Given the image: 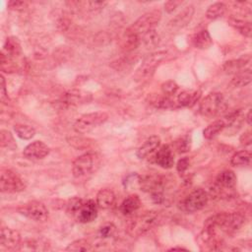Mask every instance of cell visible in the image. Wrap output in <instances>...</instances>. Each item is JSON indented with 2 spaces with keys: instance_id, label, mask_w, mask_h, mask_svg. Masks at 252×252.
<instances>
[{
  "instance_id": "1",
  "label": "cell",
  "mask_w": 252,
  "mask_h": 252,
  "mask_svg": "<svg viewBox=\"0 0 252 252\" xmlns=\"http://www.w3.org/2000/svg\"><path fill=\"white\" fill-rule=\"evenodd\" d=\"M66 213L76 222L81 224L92 223L98 217V205L94 200H84L73 197L66 204Z\"/></svg>"
},
{
  "instance_id": "2",
  "label": "cell",
  "mask_w": 252,
  "mask_h": 252,
  "mask_svg": "<svg viewBox=\"0 0 252 252\" xmlns=\"http://www.w3.org/2000/svg\"><path fill=\"white\" fill-rule=\"evenodd\" d=\"M101 165V158L96 153H86L73 162L72 173L76 178L85 177L96 172Z\"/></svg>"
},
{
  "instance_id": "3",
  "label": "cell",
  "mask_w": 252,
  "mask_h": 252,
  "mask_svg": "<svg viewBox=\"0 0 252 252\" xmlns=\"http://www.w3.org/2000/svg\"><path fill=\"white\" fill-rule=\"evenodd\" d=\"M159 212L151 211L132 219L127 225L128 234L133 237L146 234L159 222Z\"/></svg>"
},
{
  "instance_id": "4",
  "label": "cell",
  "mask_w": 252,
  "mask_h": 252,
  "mask_svg": "<svg viewBox=\"0 0 252 252\" xmlns=\"http://www.w3.org/2000/svg\"><path fill=\"white\" fill-rule=\"evenodd\" d=\"M227 102L223 94L210 93L200 104L199 111L203 116L215 117L227 110Z\"/></svg>"
},
{
  "instance_id": "5",
  "label": "cell",
  "mask_w": 252,
  "mask_h": 252,
  "mask_svg": "<svg viewBox=\"0 0 252 252\" xmlns=\"http://www.w3.org/2000/svg\"><path fill=\"white\" fill-rule=\"evenodd\" d=\"M161 18H162V13L160 10L158 9L151 10L145 13L144 15H142L131 27H129L126 31L141 38L142 36L147 34L148 32L155 30V27L159 24Z\"/></svg>"
},
{
  "instance_id": "6",
  "label": "cell",
  "mask_w": 252,
  "mask_h": 252,
  "mask_svg": "<svg viewBox=\"0 0 252 252\" xmlns=\"http://www.w3.org/2000/svg\"><path fill=\"white\" fill-rule=\"evenodd\" d=\"M109 119V114L106 112H92L87 113L79 117L74 125L73 128L77 133L85 134L99 127Z\"/></svg>"
},
{
  "instance_id": "7",
  "label": "cell",
  "mask_w": 252,
  "mask_h": 252,
  "mask_svg": "<svg viewBox=\"0 0 252 252\" xmlns=\"http://www.w3.org/2000/svg\"><path fill=\"white\" fill-rule=\"evenodd\" d=\"M167 51H158L149 54L143 61L141 67L135 74V78L137 81H143L151 78L155 73L157 67L159 66L163 61H165L168 57Z\"/></svg>"
},
{
  "instance_id": "8",
  "label": "cell",
  "mask_w": 252,
  "mask_h": 252,
  "mask_svg": "<svg viewBox=\"0 0 252 252\" xmlns=\"http://www.w3.org/2000/svg\"><path fill=\"white\" fill-rule=\"evenodd\" d=\"M26 184L13 171L2 168L0 171V189L3 193H17L25 190Z\"/></svg>"
},
{
  "instance_id": "9",
  "label": "cell",
  "mask_w": 252,
  "mask_h": 252,
  "mask_svg": "<svg viewBox=\"0 0 252 252\" xmlns=\"http://www.w3.org/2000/svg\"><path fill=\"white\" fill-rule=\"evenodd\" d=\"M19 213L35 222H46L48 219L49 212L46 205L40 201H30L23 204L18 209Z\"/></svg>"
},
{
  "instance_id": "10",
  "label": "cell",
  "mask_w": 252,
  "mask_h": 252,
  "mask_svg": "<svg viewBox=\"0 0 252 252\" xmlns=\"http://www.w3.org/2000/svg\"><path fill=\"white\" fill-rule=\"evenodd\" d=\"M209 194L202 188H197L184 199L182 208L187 213H194L202 210L208 203Z\"/></svg>"
},
{
  "instance_id": "11",
  "label": "cell",
  "mask_w": 252,
  "mask_h": 252,
  "mask_svg": "<svg viewBox=\"0 0 252 252\" xmlns=\"http://www.w3.org/2000/svg\"><path fill=\"white\" fill-rule=\"evenodd\" d=\"M138 183L143 191L150 194L164 193V179L159 175L144 174L138 176Z\"/></svg>"
},
{
  "instance_id": "12",
  "label": "cell",
  "mask_w": 252,
  "mask_h": 252,
  "mask_svg": "<svg viewBox=\"0 0 252 252\" xmlns=\"http://www.w3.org/2000/svg\"><path fill=\"white\" fill-rule=\"evenodd\" d=\"M0 244H1L2 248L7 250H20L22 245L21 235L13 229L2 228Z\"/></svg>"
},
{
  "instance_id": "13",
  "label": "cell",
  "mask_w": 252,
  "mask_h": 252,
  "mask_svg": "<svg viewBox=\"0 0 252 252\" xmlns=\"http://www.w3.org/2000/svg\"><path fill=\"white\" fill-rule=\"evenodd\" d=\"M49 147L43 141H35L29 144L23 151V155L28 160H43L49 154Z\"/></svg>"
},
{
  "instance_id": "14",
  "label": "cell",
  "mask_w": 252,
  "mask_h": 252,
  "mask_svg": "<svg viewBox=\"0 0 252 252\" xmlns=\"http://www.w3.org/2000/svg\"><path fill=\"white\" fill-rule=\"evenodd\" d=\"M155 162L163 169H172L174 165V156L169 145H164L157 150Z\"/></svg>"
},
{
  "instance_id": "15",
  "label": "cell",
  "mask_w": 252,
  "mask_h": 252,
  "mask_svg": "<svg viewBox=\"0 0 252 252\" xmlns=\"http://www.w3.org/2000/svg\"><path fill=\"white\" fill-rule=\"evenodd\" d=\"M194 6L189 5L186 6L183 10H181L174 18L171 20L169 23V27L173 30H179L183 27H185L189 22L191 21L193 15H194Z\"/></svg>"
},
{
  "instance_id": "16",
  "label": "cell",
  "mask_w": 252,
  "mask_h": 252,
  "mask_svg": "<svg viewBox=\"0 0 252 252\" xmlns=\"http://www.w3.org/2000/svg\"><path fill=\"white\" fill-rule=\"evenodd\" d=\"M161 146V139L159 136L153 135L149 137L137 150L136 156L140 160L146 159L147 157L152 155L154 152H156Z\"/></svg>"
},
{
  "instance_id": "17",
  "label": "cell",
  "mask_w": 252,
  "mask_h": 252,
  "mask_svg": "<svg viewBox=\"0 0 252 252\" xmlns=\"http://www.w3.org/2000/svg\"><path fill=\"white\" fill-rule=\"evenodd\" d=\"M115 202V194L110 188H104L97 194V205L101 209L107 210L113 206Z\"/></svg>"
},
{
  "instance_id": "18",
  "label": "cell",
  "mask_w": 252,
  "mask_h": 252,
  "mask_svg": "<svg viewBox=\"0 0 252 252\" xmlns=\"http://www.w3.org/2000/svg\"><path fill=\"white\" fill-rule=\"evenodd\" d=\"M141 207L140 198L137 195H129L120 205V212L124 216H131Z\"/></svg>"
},
{
  "instance_id": "19",
  "label": "cell",
  "mask_w": 252,
  "mask_h": 252,
  "mask_svg": "<svg viewBox=\"0 0 252 252\" xmlns=\"http://www.w3.org/2000/svg\"><path fill=\"white\" fill-rule=\"evenodd\" d=\"M87 97V94H84L80 91H69L62 97V104L67 107L78 106L88 101Z\"/></svg>"
},
{
  "instance_id": "20",
  "label": "cell",
  "mask_w": 252,
  "mask_h": 252,
  "mask_svg": "<svg viewBox=\"0 0 252 252\" xmlns=\"http://www.w3.org/2000/svg\"><path fill=\"white\" fill-rule=\"evenodd\" d=\"M216 184L220 188L230 190V189L234 188L235 185L236 184V175L232 171L229 170L224 171L218 175L216 179Z\"/></svg>"
},
{
  "instance_id": "21",
  "label": "cell",
  "mask_w": 252,
  "mask_h": 252,
  "mask_svg": "<svg viewBox=\"0 0 252 252\" xmlns=\"http://www.w3.org/2000/svg\"><path fill=\"white\" fill-rule=\"evenodd\" d=\"M250 59H251L250 55H245L238 59L227 61L223 66V69L228 74H236L240 70H242V68L247 64V63L250 62Z\"/></svg>"
},
{
  "instance_id": "22",
  "label": "cell",
  "mask_w": 252,
  "mask_h": 252,
  "mask_svg": "<svg viewBox=\"0 0 252 252\" xmlns=\"http://www.w3.org/2000/svg\"><path fill=\"white\" fill-rule=\"evenodd\" d=\"M252 81V73H251V69H242L239 72L236 73L234 78L232 79L230 85L233 88H241V87H245L248 84H250Z\"/></svg>"
},
{
  "instance_id": "23",
  "label": "cell",
  "mask_w": 252,
  "mask_h": 252,
  "mask_svg": "<svg viewBox=\"0 0 252 252\" xmlns=\"http://www.w3.org/2000/svg\"><path fill=\"white\" fill-rule=\"evenodd\" d=\"M201 97V92L199 91H183L178 94L177 101L182 107L193 106Z\"/></svg>"
},
{
  "instance_id": "24",
  "label": "cell",
  "mask_w": 252,
  "mask_h": 252,
  "mask_svg": "<svg viewBox=\"0 0 252 252\" xmlns=\"http://www.w3.org/2000/svg\"><path fill=\"white\" fill-rule=\"evenodd\" d=\"M225 128H226V122L224 121V119H219L207 126L203 131V135L206 139L210 140L215 138L222 131H224Z\"/></svg>"
},
{
  "instance_id": "25",
  "label": "cell",
  "mask_w": 252,
  "mask_h": 252,
  "mask_svg": "<svg viewBox=\"0 0 252 252\" xmlns=\"http://www.w3.org/2000/svg\"><path fill=\"white\" fill-rule=\"evenodd\" d=\"M229 23L231 26H233L235 29H236L241 35H243L246 38H250L252 34V27L251 23L249 21H244L239 18L231 17L229 19Z\"/></svg>"
},
{
  "instance_id": "26",
  "label": "cell",
  "mask_w": 252,
  "mask_h": 252,
  "mask_svg": "<svg viewBox=\"0 0 252 252\" xmlns=\"http://www.w3.org/2000/svg\"><path fill=\"white\" fill-rule=\"evenodd\" d=\"M193 44H194L195 47H197L199 49L209 48L213 44V41L211 39L209 32L207 30H202V31L198 32V33L193 38Z\"/></svg>"
},
{
  "instance_id": "27",
  "label": "cell",
  "mask_w": 252,
  "mask_h": 252,
  "mask_svg": "<svg viewBox=\"0 0 252 252\" xmlns=\"http://www.w3.org/2000/svg\"><path fill=\"white\" fill-rule=\"evenodd\" d=\"M21 50H22L21 45L17 38L15 37L7 38L3 47V50H2L3 53L8 55L9 57H13V56H18L21 53Z\"/></svg>"
},
{
  "instance_id": "28",
  "label": "cell",
  "mask_w": 252,
  "mask_h": 252,
  "mask_svg": "<svg viewBox=\"0 0 252 252\" xmlns=\"http://www.w3.org/2000/svg\"><path fill=\"white\" fill-rule=\"evenodd\" d=\"M251 153L249 151L246 150H242L239 151L237 153H236L233 157L231 163L234 167H244V166H248L251 163Z\"/></svg>"
},
{
  "instance_id": "29",
  "label": "cell",
  "mask_w": 252,
  "mask_h": 252,
  "mask_svg": "<svg viewBox=\"0 0 252 252\" xmlns=\"http://www.w3.org/2000/svg\"><path fill=\"white\" fill-rule=\"evenodd\" d=\"M141 44V38L129 33V32L126 31L124 34V38H123V48L126 51H132L134 49H136L139 45Z\"/></svg>"
},
{
  "instance_id": "30",
  "label": "cell",
  "mask_w": 252,
  "mask_h": 252,
  "mask_svg": "<svg viewBox=\"0 0 252 252\" xmlns=\"http://www.w3.org/2000/svg\"><path fill=\"white\" fill-rule=\"evenodd\" d=\"M14 130L17 136L23 140H30L36 134V129L33 126L27 124H16L14 126Z\"/></svg>"
},
{
  "instance_id": "31",
  "label": "cell",
  "mask_w": 252,
  "mask_h": 252,
  "mask_svg": "<svg viewBox=\"0 0 252 252\" xmlns=\"http://www.w3.org/2000/svg\"><path fill=\"white\" fill-rule=\"evenodd\" d=\"M226 11H227V6L225 3L217 2V3H214L211 6H209V8L207 9V12H206V16L208 19L215 20V19H218L220 17L224 16Z\"/></svg>"
},
{
  "instance_id": "32",
  "label": "cell",
  "mask_w": 252,
  "mask_h": 252,
  "mask_svg": "<svg viewBox=\"0 0 252 252\" xmlns=\"http://www.w3.org/2000/svg\"><path fill=\"white\" fill-rule=\"evenodd\" d=\"M142 42L147 48H154L159 45L160 36L157 33L156 30H152L141 37V43Z\"/></svg>"
},
{
  "instance_id": "33",
  "label": "cell",
  "mask_w": 252,
  "mask_h": 252,
  "mask_svg": "<svg viewBox=\"0 0 252 252\" xmlns=\"http://www.w3.org/2000/svg\"><path fill=\"white\" fill-rule=\"evenodd\" d=\"M92 250H93L92 244L86 239L74 240L66 247V251H71V252H81V251L87 252Z\"/></svg>"
},
{
  "instance_id": "34",
  "label": "cell",
  "mask_w": 252,
  "mask_h": 252,
  "mask_svg": "<svg viewBox=\"0 0 252 252\" xmlns=\"http://www.w3.org/2000/svg\"><path fill=\"white\" fill-rule=\"evenodd\" d=\"M0 144H1L2 148H8L11 150L17 148L13 135L7 130H1L0 132Z\"/></svg>"
},
{
  "instance_id": "35",
  "label": "cell",
  "mask_w": 252,
  "mask_h": 252,
  "mask_svg": "<svg viewBox=\"0 0 252 252\" xmlns=\"http://www.w3.org/2000/svg\"><path fill=\"white\" fill-rule=\"evenodd\" d=\"M116 227L111 223H107L103 225L99 230V237L102 239L112 238L116 235Z\"/></svg>"
},
{
  "instance_id": "36",
  "label": "cell",
  "mask_w": 252,
  "mask_h": 252,
  "mask_svg": "<svg viewBox=\"0 0 252 252\" xmlns=\"http://www.w3.org/2000/svg\"><path fill=\"white\" fill-rule=\"evenodd\" d=\"M178 85L174 81H167L162 85V92L167 97L173 96L177 92Z\"/></svg>"
},
{
  "instance_id": "37",
  "label": "cell",
  "mask_w": 252,
  "mask_h": 252,
  "mask_svg": "<svg viewBox=\"0 0 252 252\" xmlns=\"http://www.w3.org/2000/svg\"><path fill=\"white\" fill-rule=\"evenodd\" d=\"M154 103H155V106L159 109H171V108L174 107V102H173L170 99V97H167V96L158 98Z\"/></svg>"
},
{
  "instance_id": "38",
  "label": "cell",
  "mask_w": 252,
  "mask_h": 252,
  "mask_svg": "<svg viewBox=\"0 0 252 252\" xmlns=\"http://www.w3.org/2000/svg\"><path fill=\"white\" fill-rule=\"evenodd\" d=\"M190 144L191 142L188 139V137L181 138L179 141L176 142V148L179 153H185L190 151Z\"/></svg>"
},
{
  "instance_id": "39",
  "label": "cell",
  "mask_w": 252,
  "mask_h": 252,
  "mask_svg": "<svg viewBox=\"0 0 252 252\" xmlns=\"http://www.w3.org/2000/svg\"><path fill=\"white\" fill-rule=\"evenodd\" d=\"M86 5H88V8L92 11H96V10H101L103 8H105V6L108 5L107 1H89L86 2Z\"/></svg>"
},
{
  "instance_id": "40",
  "label": "cell",
  "mask_w": 252,
  "mask_h": 252,
  "mask_svg": "<svg viewBox=\"0 0 252 252\" xmlns=\"http://www.w3.org/2000/svg\"><path fill=\"white\" fill-rule=\"evenodd\" d=\"M27 5L26 1H21V0H13L8 2V7L13 10H24L27 8Z\"/></svg>"
},
{
  "instance_id": "41",
  "label": "cell",
  "mask_w": 252,
  "mask_h": 252,
  "mask_svg": "<svg viewBox=\"0 0 252 252\" xmlns=\"http://www.w3.org/2000/svg\"><path fill=\"white\" fill-rule=\"evenodd\" d=\"M183 3V1H180V0H171V1L166 2L165 4V10L168 13H172L173 12L179 5H181Z\"/></svg>"
},
{
  "instance_id": "42",
  "label": "cell",
  "mask_w": 252,
  "mask_h": 252,
  "mask_svg": "<svg viewBox=\"0 0 252 252\" xmlns=\"http://www.w3.org/2000/svg\"><path fill=\"white\" fill-rule=\"evenodd\" d=\"M188 168H189V160L187 159V158H182V159H180L177 162L176 170L179 173H183L184 172L187 171Z\"/></svg>"
},
{
  "instance_id": "43",
  "label": "cell",
  "mask_w": 252,
  "mask_h": 252,
  "mask_svg": "<svg viewBox=\"0 0 252 252\" xmlns=\"http://www.w3.org/2000/svg\"><path fill=\"white\" fill-rule=\"evenodd\" d=\"M0 82H1V85H0V98H1V101L4 103L5 100H8V94L6 91V84L3 75L0 77Z\"/></svg>"
},
{
  "instance_id": "44",
  "label": "cell",
  "mask_w": 252,
  "mask_h": 252,
  "mask_svg": "<svg viewBox=\"0 0 252 252\" xmlns=\"http://www.w3.org/2000/svg\"><path fill=\"white\" fill-rule=\"evenodd\" d=\"M251 142H252V137H251V132L249 130L244 132L240 136V144L242 146H248L251 144Z\"/></svg>"
},
{
  "instance_id": "45",
  "label": "cell",
  "mask_w": 252,
  "mask_h": 252,
  "mask_svg": "<svg viewBox=\"0 0 252 252\" xmlns=\"http://www.w3.org/2000/svg\"><path fill=\"white\" fill-rule=\"evenodd\" d=\"M244 119L246 120V122L248 123V125H251V110H249V111L247 112V115H246V117H244Z\"/></svg>"
},
{
  "instance_id": "46",
  "label": "cell",
  "mask_w": 252,
  "mask_h": 252,
  "mask_svg": "<svg viewBox=\"0 0 252 252\" xmlns=\"http://www.w3.org/2000/svg\"><path fill=\"white\" fill-rule=\"evenodd\" d=\"M174 250H186V249L182 248V247H173L170 249V251H174Z\"/></svg>"
}]
</instances>
